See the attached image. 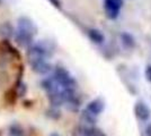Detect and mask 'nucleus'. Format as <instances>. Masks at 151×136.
<instances>
[{
    "label": "nucleus",
    "mask_w": 151,
    "mask_h": 136,
    "mask_svg": "<svg viewBox=\"0 0 151 136\" xmlns=\"http://www.w3.org/2000/svg\"><path fill=\"white\" fill-rule=\"evenodd\" d=\"M53 53V48L50 43L40 41L37 43H33L31 47H28L27 50V58L29 61L36 60V59H46L50 58Z\"/></svg>",
    "instance_id": "obj_1"
},
{
    "label": "nucleus",
    "mask_w": 151,
    "mask_h": 136,
    "mask_svg": "<svg viewBox=\"0 0 151 136\" xmlns=\"http://www.w3.org/2000/svg\"><path fill=\"white\" fill-rule=\"evenodd\" d=\"M53 79L57 82V84L61 89H72V90H75L76 86H77L76 79L72 77V75L64 67H60V66L55 67Z\"/></svg>",
    "instance_id": "obj_2"
},
{
    "label": "nucleus",
    "mask_w": 151,
    "mask_h": 136,
    "mask_svg": "<svg viewBox=\"0 0 151 136\" xmlns=\"http://www.w3.org/2000/svg\"><path fill=\"white\" fill-rule=\"evenodd\" d=\"M122 6H123V0H104V7H105L106 16L109 20L117 18Z\"/></svg>",
    "instance_id": "obj_3"
},
{
    "label": "nucleus",
    "mask_w": 151,
    "mask_h": 136,
    "mask_svg": "<svg viewBox=\"0 0 151 136\" xmlns=\"http://www.w3.org/2000/svg\"><path fill=\"white\" fill-rule=\"evenodd\" d=\"M17 30L29 33L32 35H35L37 33V27L35 25V23L27 16H20L18 18V20H17Z\"/></svg>",
    "instance_id": "obj_4"
},
{
    "label": "nucleus",
    "mask_w": 151,
    "mask_h": 136,
    "mask_svg": "<svg viewBox=\"0 0 151 136\" xmlns=\"http://www.w3.org/2000/svg\"><path fill=\"white\" fill-rule=\"evenodd\" d=\"M31 67L33 71L41 74V75H45L52 69L51 64L46 60V59H36V60H32L29 61Z\"/></svg>",
    "instance_id": "obj_5"
},
{
    "label": "nucleus",
    "mask_w": 151,
    "mask_h": 136,
    "mask_svg": "<svg viewBox=\"0 0 151 136\" xmlns=\"http://www.w3.org/2000/svg\"><path fill=\"white\" fill-rule=\"evenodd\" d=\"M14 35H15L16 42H17L20 47H27V48H28V47H31V45L33 44L34 35H32L29 33L20 31V30H17Z\"/></svg>",
    "instance_id": "obj_6"
},
{
    "label": "nucleus",
    "mask_w": 151,
    "mask_h": 136,
    "mask_svg": "<svg viewBox=\"0 0 151 136\" xmlns=\"http://www.w3.org/2000/svg\"><path fill=\"white\" fill-rule=\"evenodd\" d=\"M134 112L135 116L138 117L140 120L142 121H147L150 118V109L149 107L143 102H137V104L134 105Z\"/></svg>",
    "instance_id": "obj_7"
},
{
    "label": "nucleus",
    "mask_w": 151,
    "mask_h": 136,
    "mask_svg": "<svg viewBox=\"0 0 151 136\" xmlns=\"http://www.w3.org/2000/svg\"><path fill=\"white\" fill-rule=\"evenodd\" d=\"M103 109H104V103L101 102V100H98V99L90 101L87 104V108H86V110L88 111L89 113L94 115V116H98L103 111Z\"/></svg>",
    "instance_id": "obj_8"
},
{
    "label": "nucleus",
    "mask_w": 151,
    "mask_h": 136,
    "mask_svg": "<svg viewBox=\"0 0 151 136\" xmlns=\"http://www.w3.org/2000/svg\"><path fill=\"white\" fill-rule=\"evenodd\" d=\"M14 34H15V31H14V27L10 23L5 22V23L0 24V38L6 40L10 39Z\"/></svg>",
    "instance_id": "obj_9"
},
{
    "label": "nucleus",
    "mask_w": 151,
    "mask_h": 136,
    "mask_svg": "<svg viewBox=\"0 0 151 136\" xmlns=\"http://www.w3.org/2000/svg\"><path fill=\"white\" fill-rule=\"evenodd\" d=\"M93 130H94V127L80 125V126L76 127L73 129L72 136H91L93 135Z\"/></svg>",
    "instance_id": "obj_10"
},
{
    "label": "nucleus",
    "mask_w": 151,
    "mask_h": 136,
    "mask_svg": "<svg viewBox=\"0 0 151 136\" xmlns=\"http://www.w3.org/2000/svg\"><path fill=\"white\" fill-rule=\"evenodd\" d=\"M88 36L89 39L91 40L95 43H103L104 40H105V36L104 34L99 31V30H96V28H90L88 31Z\"/></svg>",
    "instance_id": "obj_11"
},
{
    "label": "nucleus",
    "mask_w": 151,
    "mask_h": 136,
    "mask_svg": "<svg viewBox=\"0 0 151 136\" xmlns=\"http://www.w3.org/2000/svg\"><path fill=\"white\" fill-rule=\"evenodd\" d=\"M81 121L85 124V126H89L91 127L95 123H96V116L89 113L87 110H83L81 113Z\"/></svg>",
    "instance_id": "obj_12"
},
{
    "label": "nucleus",
    "mask_w": 151,
    "mask_h": 136,
    "mask_svg": "<svg viewBox=\"0 0 151 136\" xmlns=\"http://www.w3.org/2000/svg\"><path fill=\"white\" fill-rule=\"evenodd\" d=\"M8 136H25V132L19 124H13L8 129Z\"/></svg>",
    "instance_id": "obj_13"
},
{
    "label": "nucleus",
    "mask_w": 151,
    "mask_h": 136,
    "mask_svg": "<svg viewBox=\"0 0 151 136\" xmlns=\"http://www.w3.org/2000/svg\"><path fill=\"white\" fill-rule=\"evenodd\" d=\"M121 40H122V43L124 44V47L126 48H133L135 45V40L133 38L130 33H122L121 34Z\"/></svg>",
    "instance_id": "obj_14"
},
{
    "label": "nucleus",
    "mask_w": 151,
    "mask_h": 136,
    "mask_svg": "<svg viewBox=\"0 0 151 136\" xmlns=\"http://www.w3.org/2000/svg\"><path fill=\"white\" fill-rule=\"evenodd\" d=\"M47 116L53 118V119H58L60 117V111L57 110L55 108H52V109H50V110L47 111Z\"/></svg>",
    "instance_id": "obj_15"
},
{
    "label": "nucleus",
    "mask_w": 151,
    "mask_h": 136,
    "mask_svg": "<svg viewBox=\"0 0 151 136\" xmlns=\"http://www.w3.org/2000/svg\"><path fill=\"white\" fill-rule=\"evenodd\" d=\"M145 77H147V79L149 81V82H151V65H148L147 67H145Z\"/></svg>",
    "instance_id": "obj_16"
},
{
    "label": "nucleus",
    "mask_w": 151,
    "mask_h": 136,
    "mask_svg": "<svg viewBox=\"0 0 151 136\" xmlns=\"http://www.w3.org/2000/svg\"><path fill=\"white\" fill-rule=\"evenodd\" d=\"M51 4L53 5V6L58 8V9H61V1L60 0H49Z\"/></svg>",
    "instance_id": "obj_17"
},
{
    "label": "nucleus",
    "mask_w": 151,
    "mask_h": 136,
    "mask_svg": "<svg viewBox=\"0 0 151 136\" xmlns=\"http://www.w3.org/2000/svg\"><path fill=\"white\" fill-rule=\"evenodd\" d=\"M145 134H147V136H151V124L145 128Z\"/></svg>",
    "instance_id": "obj_18"
},
{
    "label": "nucleus",
    "mask_w": 151,
    "mask_h": 136,
    "mask_svg": "<svg viewBox=\"0 0 151 136\" xmlns=\"http://www.w3.org/2000/svg\"><path fill=\"white\" fill-rule=\"evenodd\" d=\"M51 136H60V135H59V134H57V133H53Z\"/></svg>",
    "instance_id": "obj_19"
},
{
    "label": "nucleus",
    "mask_w": 151,
    "mask_h": 136,
    "mask_svg": "<svg viewBox=\"0 0 151 136\" xmlns=\"http://www.w3.org/2000/svg\"><path fill=\"white\" fill-rule=\"evenodd\" d=\"M0 1H1V0H0Z\"/></svg>",
    "instance_id": "obj_20"
}]
</instances>
